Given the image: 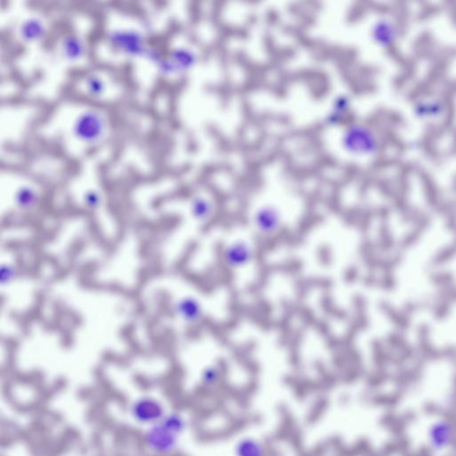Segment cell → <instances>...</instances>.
<instances>
[{
	"label": "cell",
	"mask_w": 456,
	"mask_h": 456,
	"mask_svg": "<svg viewBox=\"0 0 456 456\" xmlns=\"http://www.w3.org/2000/svg\"><path fill=\"white\" fill-rule=\"evenodd\" d=\"M235 456H267V452L264 444L252 436L243 437L236 443L234 448Z\"/></svg>",
	"instance_id": "7"
},
{
	"label": "cell",
	"mask_w": 456,
	"mask_h": 456,
	"mask_svg": "<svg viewBox=\"0 0 456 456\" xmlns=\"http://www.w3.org/2000/svg\"><path fill=\"white\" fill-rule=\"evenodd\" d=\"M254 251L248 242L243 240L230 243L224 249L223 260L231 269H241L254 260Z\"/></svg>",
	"instance_id": "5"
},
{
	"label": "cell",
	"mask_w": 456,
	"mask_h": 456,
	"mask_svg": "<svg viewBox=\"0 0 456 456\" xmlns=\"http://www.w3.org/2000/svg\"><path fill=\"white\" fill-rule=\"evenodd\" d=\"M135 419L144 424L159 423L163 416L161 403L152 399H141L132 406Z\"/></svg>",
	"instance_id": "6"
},
{
	"label": "cell",
	"mask_w": 456,
	"mask_h": 456,
	"mask_svg": "<svg viewBox=\"0 0 456 456\" xmlns=\"http://www.w3.org/2000/svg\"><path fill=\"white\" fill-rule=\"evenodd\" d=\"M341 144L351 155H368L376 150L377 140L372 131L365 126L352 124L345 129Z\"/></svg>",
	"instance_id": "1"
},
{
	"label": "cell",
	"mask_w": 456,
	"mask_h": 456,
	"mask_svg": "<svg viewBox=\"0 0 456 456\" xmlns=\"http://www.w3.org/2000/svg\"><path fill=\"white\" fill-rule=\"evenodd\" d=\"M178 310L183 319L189 323L199 321L202 316L201 304L195 298H186V300L182 301Z\"/></svg>",
	"instance_id": "10"
},
{
	"label": "cell",
	"mask_w": 456,
	"mask_h": 456,
	"mask_svg": "<svg viewBox=\"0 0 456 456\" xmlns=\"http://www.w3.org/2000/svg\"><path fill=\"white\" fill-rule=\"evenodd\" d=\"M175 69L188 70L196 64V57L188 49H177L172 54Z\"/></svg>",
	"instance_id": "12"
},
{
	"label": "cell",
	"mask_w": 456,
	"mask_h": 456,
	"mask_svg": "<svg viewBox=\"0 0 456 456\" xmlns=\"http://www.w3.org/2000/svg\"><path fill=\"white\" fill-rule=\"evenodd\" d=\"M281 211L276 206L264 205L254 215V226L262 236H273L281 230L283 226Z\"/></svg>",
	"instance_id": "2"
},
{
	"label": "cell",
	"mask_w": 456,
	"mask_h": 456,
	"mask_svg": "<svg viewBox=\"0 0 456 456\" xmlns=\"http://www.w3.org/2000/svg\"><path fill=\"white\" fill-rule=\"evenodd\" d=\"M104 131L103 116L93 111L82 113L74 126L76 137L82 141L88 142V143L99 140Z\"/></svg>",
	"instance_id": "3"
},
{
	"label": "cell",
	"mask_w": 456,
	"mask_h": 456,
	"mask_svg": "<svg viewBox=\"0 0 456 456\" xmlns=\"http://www.w3.org/2000/svg\"><path fill=\"white\" fill-rule=\"evenodd\" d=\"M178 434L169 429L162 421L148 431L146 442L155 452L167 454L177 448Z\"/></svg>",
	"instance_id": "4"
},
{
	"label": "cell",
	"mask_w": 456,
	"mask_h": 456,
	"mask_svg": "<svg viewBox=\"0 0 456 456\" xmlns=\"http://www.w3.org/2000/svg\"><path fill=\"white\" fill-rule=\"evenodd\" d=\"M113 41L121 46L124 51L131 55L140 54L142 49L141 41L137 34L118 33L113 34Z\"/></svg>",
	"instance_id": "9"
},
{
	"label": "cell",
	"mask_w": 456,
	"mask_h": 456,
	"mask_svg": "<svg viewBox=\"0 0 456 456\" xmlns=\"http://www.w3.org/2000/svg\"><path fill=\"white\" fill-rule=\"evenodd\" d=\"M87 87L89 93L93 95H100L104 91L103 81L97 76H91L88 79Z\"/></svg>",
	"instance_id": "16"
},
{
	"label": "cell",
	"mask_w": 456,
	"mask_h": 456,
	"mask_svg": "<svg viewBox=\"0 0 456 456\" xmlns=\"http://www.w3.org/2000/svg\"><path fill=\"white\" fill-rule=\"evenodd\" d=\"M64 52L69 59H77L83 53L82 42L76 37H69L64 42Z\"/></svg>",
	"instance_id": "14"
},
{
	"label": "cell",
	"mask_w": 456,
	"mask_h": 456,
	"mask_svg": "<svg viewBox=\"0 0 456 456\" xmlns=\"http://www.w3.org/2000/svg\"><path fill=\"white\" fill-rule=\"evenodd\" d=\"M44 26L41 21L36 19L28 20L23 24L21 34L24 39L28 41H36L44 35Z\"/></svg>",
	"instance_id": "11"
},
{
	"label": "cell",
	"mask_w": 456,
	"mask_h": 456,
	"mask_svg": "<svg viewBox=\"0 0 456 456\" xmlns=\"http://www.w3.org/2000/svg\"><path fill=\"white\" fill-rule=\"evenodd\" d=\"M192 211L196 218L206 220L213 213V205L205 198H196L193 202Z\"/></svg>",
	"instance_id": "13"
},
{
	"label": "cell",
	"mask_w": 456,
	"mask_h": 456,
	"mask_svg": "<svg viewBox=\"0 0 456 456\" xmlns=\"http://www.w3.org/2000/svg\"><path fill=\"white\" fill-rule=\"evenodd\" d=\"M221 378V370L217 366H209L203 372L202 380L205 386L212 387L220 383Z\"/></svg>",
	"instance_id": "15"
},
{
	"label": "cell",
	"mask_w": 456,
	"mask_h": 456,
	"mask_svg": "<svg viewBox=\"0 0 456 456\" xmlns=\"http://www.w3.org/2000/svg\"><path fill=\"white\" fill-rule=\"evenodd\" d=\"M350 109V100L347 95H338L332 104L331 112L326 117L325 122L329 125L335 126L341 124L342 121L349 113Z\"/></svg>",
	"instance_id": "8"
}]
</instances>
